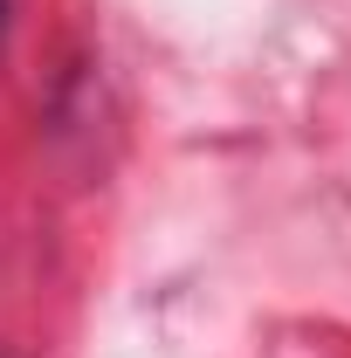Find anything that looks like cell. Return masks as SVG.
I'll list each match as a JSON object with an SVG mask.
<instances>
[{"label":"cell","mask_w":351,"mask_h":358,"mask_svg":"<svg viewBox=\"0 0 351 358\" xmlns=\"http://www.w3.org/2000/svg\"><path fill=\"white\" fill-rule=\"evenodd\" d=\"M0 28H7V0H0Z\"/></svg>","instance_id":"obj_1"}]
</instances>
